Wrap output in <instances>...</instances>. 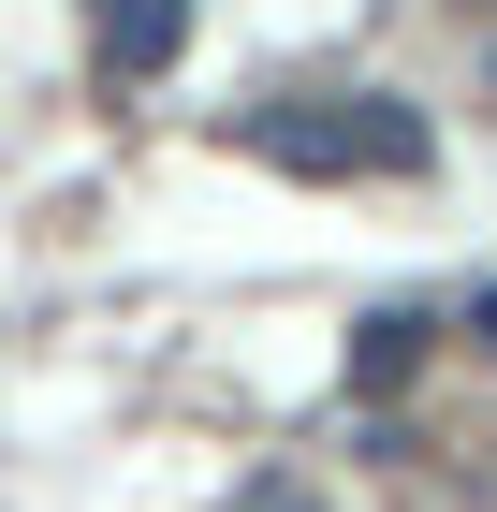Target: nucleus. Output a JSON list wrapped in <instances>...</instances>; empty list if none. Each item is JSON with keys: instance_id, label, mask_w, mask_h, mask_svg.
Listing matches in <instances>:
<instances>
[{"instance_id": "nucleus-5", "label": "nucleus", "mask_w": 497, "mask_h": 512, "mask_svg": "<svg viewBox=\"0 0 497 512\" xmlns=\"http://www.w3.org/2000/svg\"><path fill=\"white\" fill-rule=\"evenodd\" d=\"M468 337H483V352H497V293H483V308H468Z\"/></svg>"}, {"instance_id": "nucleus-3", "label": "nucleus", "mask_w": 497, "mask_h": 512, "mask_svg": "<svg viewBox=\"0 0 497 512\" xmlns=\"http://www.w3.org/2000/svg\"><path fill=\"white\" fill-rule=\"evenodd\" d=\"M424 366V308H366V337H351V395H395Z\"/></svg>"}, {"instance_id": "nucleus-2", "label": "nucleus", "mask_w": 497, "mask_h": 512, "mask_svg": "<svg viewBox=\"0 0 497 512\" xmlns=\"http://www.w3.org/2000/svg\"><path fill=\"white\" fill-rule=\"evenodd\" d=\"M191 0H103V74H176Z\"/></svg>"}, {"instance_id": "nucleus-1", "label": "nucleus", "mask_w": 497, "mask_h": 512, "mask_svg": "<svg viewBox=\"0 0 497 512\" xmlns=\"http://www.w3.org/2000/svg\"><path fill=\"white\" fill-rule=\"evenodd\" d=\"M234 147L278 161V176H424L439 132H424V103H395V88H293V103H249Z\"/></svg>"}, {"instance_id": "nucleus-4", "label": "nucleus", "mask_w": 497, "mask_h": 512, "mask_svg": "<svg viewBox=\"0 0 497 512\" xmlns=\"http://www.w3.org/2000/svg\"><path fill=\"white\" fill-rule=\"evenodd\" d=\"M234 512H322V498H307V483H249Z\"/></svg>"}]
</instances>
